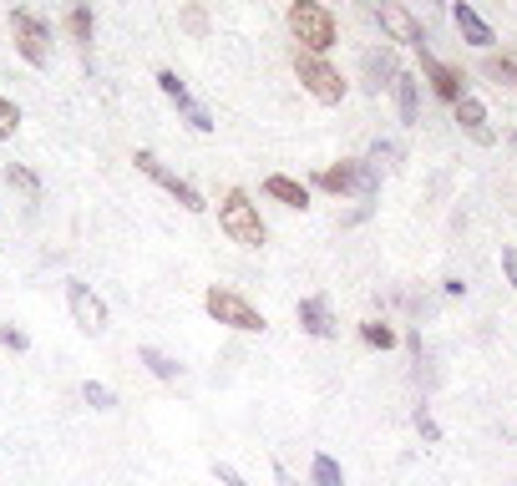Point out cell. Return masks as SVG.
Instances as JSON below:
<instances>
[{"label":"cell","mask_w":517,"mask_h":486,"mask_svg":"<svg viewBox=\"0 0 517 486\" xmlns=\"http://www.w3.org/2000/svg\"><path fill=\"white\" fill-rule=\"evenodd\" d=\"M294 319H300V330L315 335V340H335L340 335V324H335L325 299H300V304H294Z\"/></svg>","instance_id":"12"},{"label":"cell","mask_w":517,"mask_h":486,"mask_svg":"<svg viewBox=\"0 0 517 486\" xmlns=\"http://www.w3.org/2000/svg\"><path fill=\"white\" fill-rule=\"evenodd\" d=\"M310 476H315V486H345V471H340L335 456H325V451L310 461Z\"/></svg>","instance_id":"21"},{"label":"cell","mask_w":517,"mask_h":486,"mask_svg":"<svg viewBox=\"0 0 517 486\" xmlns=\"http://www.w3.org/2000/svg\"><path fill=\"white\" fill-rule=\"evenodd\" d=\"M66 26H71V36H77V46H82V51H92V36H97V26H92V6H87V0H77V6H71Z\"/></svg>","instance_id":"18"},{"label":"cell","mask_w":517,"mask_h":486,"mask_svg":"<svg viewBox=\"0 0 517 486\" xmlns=\"http://www.w3.org/2000/svg\"><path fill=\"white\" fill-rule=\"evenodd\" d=\"M421 71H426V81H431V92L441 97V102H462L467 97V71L462 66H452V61H436L426 46H421Z\"/></svg>","instance_id":"10"},{"label":"cell","mask_w":517,"mask_h":486,"mask_svg":"<svg viewBox=\"0 0 517 486\" xmlns=\"http://www.w3.org/2000/svg\"><path fill=\"white\" fill-rule=\"evenodd\" d=\"M183 21H188V31H198V36H203V26H208V21H203V11H188Z\"/></svg>","instance_id":"30"},{"label":"cell","mask_w":517,"mask_h":486,"mask_svg":"<svg viewBox=\"0 0 517 486\" xmlns=\"http://www.w3.org/2000/svg\"><path fill=\"white\" fill-rule=\"evenodd\" d=\"M6 183H11V188H21L26 198H41V178H36L31 168H21V162H11V168H6Z\"/></svg>","instance_id":"22"},{"label":"cell","mask_w":517,"mask_h":486,"mask_svg":"<svg viewBox=\"0 0 517 486\" xmlns=\"http://www.w3.org/2000/svg\"><path fill=\"white\" fill-rule=\"evenodd\" d=\"M132 162H137V173H147V178H153L158 188H168V193H173V198H178L188 213H203V208H208V203H203V193H198L188 178H178V173H168V168H163V157H158V152L137 147V152H132Z\"/></svg>","instance_id":"6"},{"label":"cell","mask_w":517,"mask_h":486,"mask_svg":"<svg viewBox=\"0 0 517 486\" xmlns=\"http://www.w3.org/2000/svg\"><path fill=\"white\" fill-rule=\"evenodd\" d=\"M482 71H487L492 81H512V87H517V61H512V56H487Z\"/></svg>","instance_id":"23"},{"label":"cell","mask_w":517,"mask_h":486,"mask_svg":"<svg viewBox=\"0 0 517 486\" xmlns=\"http://www.w3.org/2000/svg\"><path fill=\"white\" fill-rule=\"evenodd\" d=\"M396 76H401V66H396V56H391V51H371V56H365V92H376V97H381Z\"/></svg>","instance_id":"15"},{"label":"cell","mask_w":517,"mask_h":486,"mask_svg":"<svg viewBox=\"0 0 517 486\" xmlns=\"http://www.w3.org/2000/svg\"><path fill=\"white\" fill-rule=\"evenodd\" d=\"M391 92H396V107H401V122H416V107H421V92H416V76L401 71L391 81Z\"/></svg>","instance_id":"17"},{"label":"cell","mask_w":517,"mask_h":486,"mask_svg":"<svg viewBox=\"0 0 517 486\" xmlns=\"http://www.w3.org/2000/svg\"><path fill=\"white\" fill-rule=\"evenodd\" d=\"M279 481H284V486H294V481H289V476H284V471H279Z\"/></svg>","instance_id":"31"},{"label":"cell","mask_w":517,"mask_h":486,"mask_svg":"<svg viewBox=\"0 0 517 486\" xmlns=\"http://www.w3.org/2000/svg\"><path fill=\"white\" fill-rule=\"evenodd\" d=\"M11 36H16V51H21V61H31V66H46V41H51V26L36 16V11H11Z\"/></svg>","instance_id":"7"},{"label":"cell","mask_w":517,"mask_h":486,"mask_svg":"<svg viewBox=\"0 0 517 486\" xmlns=\"http://www.w3.org/2000/svg\"><path fill=\"white\" fill-rule=\"evenodd\" d=\"M82 400H87V405H97V411H112V405H117V395H112L107 385H97V380H87V385H82Z\"/></svg>","instance_id":"25"},{"label":"cell","mask_w":517,"mask_h":486,"mask_svg":"<svg viewBox=\"0 0 517 486\" xmlns=\"http://www.w3.org/2000/svg\"><path fill=\"white\" fill-rule=\"evenodd\" d=\"M213 476H218V481H224V486H249V481H244V476H239L234 466H224V461H218V466H213Z\"/></svg>","instance_id":"28"},{"label":"cell","mask_w":517,"mask_h":486,"mask_svg":"<svg viewBox=\"0 0 517 486\" xmlns=\"http://www.w3.org/2000/svg\"><path fill=\"white\" fill-rule=\"evenodd\" d=\"M66 309H71V319H77L82 335H102V330H107V304L92 294V284L71 279V284H66Z\"/></svg>","instance_id":"9"},{"label":"cell","mask_w":517,"mask_h":486,"mask_svg":"<svg viewBox=\"0 0 517 486\" xmlns=\"http://www.w3.org/2000/svg\"><path fill=\"white\" fill-rule=\"evenodd\" d=\"M294 76H300V87H305L315 102H325V107L345 102V76H340L325 56H315V51H300V46H294Z\"/></svg>","instance_id":"4"},{"label":"cell","mask_w":517,"mask_h":486,"mask_svg":"<svg viewBox=\"0 0 517 486\" xmlns=\"http://www.w3.org/2000/svg\"><path fill=\"white\" fill-rule=\"evenodd\" d=\"M289 36L300 41V51L325 56L340 31H335V16L320 6V0H294V6H289Z\"/></svg>","instance_id":"2"},{"label":"cell","mask_w":517,"mask_h":486,"mask_svg":"<svg viewBox=\"0 0 517 486\" xmlns=\"http://www.w3.org/2000/svg\"><path fill=\"white\" fill-rule=\"evenodd\" d=\"M264 193H269L274 203H284V208H300V213L310 208V188H305L300 178H284V173H269V178H264Z\"/></svg>","instance_id":"14"},{"label":"cell","mask_w":517,"mask_h":486,"mask_svg":"<svg viewBox=\"0 0 517 486\" xmlns=\"http://www.w3.org/2000/svg\"><path fill=\"white\" fill-rule=\"evenodd\" d=\"M502 274H507V284L517 289V249H502Z\"/></svg>","instance_id":"29"},{"label":"cell","mask_w":517,"mask_h":486,"mask_svg":"<svg viewBox=\"0 0 517 486\" xmlns=\"http://www.w3.org/2000/svg\"><path fill=\"white\" fill-rule=\"evenodd\" d=\"M315 188H325L335 198H376L381 178H376V162L371 157H340L335 168H325L315 178Z\"/></svg>","instance_id":"3"},{"label":"cell","mask_w":517,"mask_h":486,"mask_svg":"<svg viewBox=\"0 0 517 486\" xmlns=\"http://www.w3.org/2000/svg\"><path fill=\"white\" fill-rule=\"evenodd\" d=\"M452 16H457V31H462V41H472L477 51H487V46L497 41V36H492V26H487V21H482L472 6H467V0H457V11H452Z\"/></svg>","instance_id":"16"},{"label":"cell","mask_w":517,"mask_h":486,"mask_svg":"<svg viewBox=\"0 0 517 486\" xmlns=\"http://www.w3.org/2000/svg\"><path fill=\"white\" fill-rule=\"evenodd\" d=\"M16 127H21V107H16L11 97H0V142L16 137Z\"/></svg>","instance_id":"24"},{"label":"cell","mask_w":517,"mask_h":486,"mask_svg":"<svg viewBox=\"0 0 517 486\" xmlns=\"http://www.w3.org/2000/svg\"><path fill=\"white\" fill-rule=\"evenodd\" d=\"M218 228H224L239 249H264V238H269V228H264V218H259V203H254L244 188H229V193H224V203H218Z\"/></svg>","instance_id":"1"},{"label":"cell","mask_w":517,"mask_h":486,"mask_svg":"<svg viewBox=\"0 0 517 486\" xmlns=\"http://www.w3.org/2000/svg\"><path fill=\"white\" fill-rule=\"evenodd\" d=\"M203 309H208L218 324H229V330H244V335H259L264 324H269L239 289H224V284H213V289L203 294Z\"/></svg>","instance_id":"5"},{"label":"cell","mask_w":517,"mask_h":486,"mask_svg":"<svg viewBox=\"0 0 517 486\" xmlns=\"http://www.w3.org/2000/svg\"><path fill=\"white\" fill-rule=\"evenodd\" d=\"M360 340L371 345V350H391V345H396V330H391V324H381V319H365V324H360Z\"/></svg>","instance_id":"20"},{"label":"cell","mask_w":517,"mask_h":486,"mask_svg":"<svg viewBox=\"0 0 517 486\" xmlns=\"http://www.w3.org/2000/svg\"><path fill=\"white\" fill-rule=\"evenodd\" d=\"M371 11H376V21H381V31L391 36V41H401V46H426V31H421V21L401 6V0H371Z\"/></svg>","instance_id":"8"},{"label":"cell","mask_w":517,"mask_h":486,"mask_svg":"<svg viewBox=\"0 0 517 486\" xmlns=\"http://www.w3.org/2000/svg\"><path fill=\"white\" fill-rule=\"evenodd\" d=\"M158 87H163V97H168V102L188 117V127H193V132H213V117H208V112L188 97V87L178 81V71H168V66H163V71H158Z\"/></svg>","instance_id":"11"},{"label":"cell","mask_w":517,"mask_h":486,"mask_svg":"<svg viewBox=\"0 0 517 486\" xmlns=\"http://www.w3.org/2000/svg\"><path fill=\"white\" fill-rule=\"evenodd\" d=\"M0 345H6V350H16V355H26V350H31V340H26L21 330H0Z\"/></svg>","instance_id":"26"},{"label":"cell","mask_w":517,"mask_h":486,"mask_svg":"<svg viewBox=\"0 0 517 486\" xmlns=\"http://www.w3.org/2000/svg\"><path fill=\"white\" fill-rule=\"evenodd\" d=\"M457 127H462L472 142H482V147H492V142H497V137H492V127H487V107H482L472 92L457 102Z\"/></svg>","instance_id":"13"},{"label":"cell","mask_w":517,"mask_h":486,"mask_svg":"<svg viewBox=\"0 0 517 486\" xmlns=\"http://www.w3.org/2000/svg\"><path fill=\"white\" fill-rule=\"evenodd\" d=\"M137 360H142L147 370H153L158 380H178V375H183V365H178V360H168V355H163V350H153V345H142V350H137Z\"/></svg>","instance_id":"19"},{"label":"cell","mask_w":517,"mask_h":486,"mask_svg":"<svg viewBox=\"0 0 517 486\" xmlns=\"http://www.w3.org/2000/svg\"><path fill=\"white\" fill-rule=\"evenodd\" d=\"M416 431H421V441H441V426H436L426 411H416Z\"/></svg>","instance_id":"27"}]
</instances>
